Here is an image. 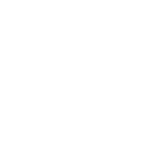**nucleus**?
I'll return each mask as SVG.
<instances>
[]
</instances>
